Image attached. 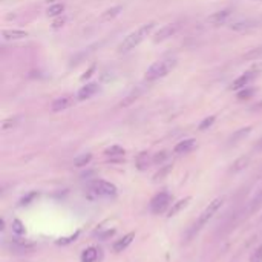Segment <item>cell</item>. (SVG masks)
I'll list each match as a JSON object with an SVG mask.
<instances>
[{
	"mask_svg": "<svg viewBox=\"0 0 262 262\" xmlns=\"http://www.w3.org/2000/svg\"><path fill=\"white\" fill-rule=\"evenodd\" d=\"M5 230V218L0 219V232H3Z\"/></svg>",
	"mask_w": 262,
	"mask_h": 262,
	"instance_id": "36",
	"label": "cell"
},
{
	"mask_svg": "<svg viewBox=\"0 0 262 262\" xmlns=\"http://www.w3.org/2000/svg\"><path fill=\"white\" fill-rule=\"evenodd\" d=\"M252 132V128L248 126V128H242L239 129L238 132H235L232 136H230V140H229V144H238L239 141H242L245 136H248V133Z\"/></svg>",
	"mask_w": 262,
	"mask_h": 262,
	"instance_id": "17",
	"label": "cell"
},
{
	"mask_svg": "<svg viewBox=\"0 0 262 262\" xmlns=\"http://www.w3.org/2000/svg\"><path fill=\"white\" fill-rule=\"evenodd\" d=\"M252 95H253V91H242V92L238 94V98L244 100V98H248V97H252Z\"/></svg>",
	"mask_w": 262,
	"mask_h": 262,
	"instance_id": "32",
	"label": "cell"
},
{
	"mask_svg": "<svg viewBox=\"0 0 262 262\" xmlns=\"http://www.w3.org/2000/svg\"><path fill=\"white\" fill-rule=\"evenodd\" d=\"M255 151H258V152H262V138L255 144Z\"/></svg>",
	"mask_w": 262,
	"mask_h": 262,
	"instance_id": "35",
	"label": "cell"
},
{
	"mask_svg": "<svg viewBox=\"0 0 262 262\" xmlns=\"http://www.w3.org/2000/svg\"><path fill=\"white\" fill-rule=\"evenodd\" d=\"M213 121H215V117H209V118H206L201 124H199V129L201 131H204V129H207V128H210L211 124H213Z\"/></svg>",
	"mask_w": 262,
	"mask_h": 262,
	"instance_id": "29",
	"label": "cell"
},
{
	"mask_svg": "<svg viewBox=\"0 0 262 262\" xmlns=\"http://www.w3.org/2000/svg\"><path fill=\"white\" fill-rule=\"evenodd\" d=\"M192 201V196H185V198H183V199H180V201H177V203H173L172 204V207L169 209V218H172V216H177L181 210H184L187 206H189V203Z\"/></svg>",
	"mask_w": 262,
	"mask_h": 262,
	"instance_id": "13",
	"label": "cell"
},
{
	"mask_svg": "<svg viewBox=\"0 0 262 262\" xmlns=\"http://www.w3.org/2000/svg\"><path fill=\"white\" fill-rule=\"evenodd\" d=\"M2 37L5 40H23L28 37L26 31H22V29H3L2 31Z\"/></svg>",
	"mask_w": 262,
	"mask_h": 262,
	"instance_id": "14",
	"label": "cell"
},
{
	"mask_svg": "<svg viewBox=\"0 0 262 262\" xmlns=\"http://www.w3.org/2000/svg\"><path fill=\"white\" fill-rule=\"evenodd\" d=\"M98 248L95 247H87L86 250H83L81 253V262H97L98 261Z\"/></svg>",
	"mask_w": 262,
	"mask_h": 262,
	"instance_id": "16",
	"label": "cell"
},
{
	"mask_svg": "<svg viewBox=\"0 0 262 262\" xmlns=\"http://www.w3.org/2000/svg\"><path fill=\"white\" fill-rule=\"evenodd\" d=\"M172 203V196L167 192H159L158 195H155L151 201V210L155 215H161L170 207Z\"/></svg>",
	"mask_w": 262,
	"mask_h": 262,
	"instance_id": "4",
	"label": "cell"
},
{
	"mask_svg": "<svg viewBox=\"0 0 262 262\" xmlns=\"http://www.w3.org/2000/svg\"><path fill=\"white\" fill-rule=\"evenodd\" d=\"M12 232H14L17 236H22V235H25V232H26V229H25L23 222H22L20 219H14V221H12Z\"/></svg>",
	"mask_w": 262,
	"mask_h": 262,
	"instance_id": "24",
	"label": "cell"
},
{
	"mask_svg": "<svg viewBox=\"0 0 262 262\" xmlns=\"http://www.w3.org/2000/svg\"><path fill=\"white\" fill-rule=\"evenodd\" d=\"M261 219H262V218H261Z\"/></svg>",
	"mask_w": 262,
	"mask_h": 262,
	"instance_id": "38",
	"label": "cell"
},
{
	"mask_svg": "<svg viewBox=\"0 0 262 262\" xmlns=\"http://www.w3.org/2000/svg\"><path fill=\"white\" fill-rule=\"evenodd\" d=\"M232 14H233L232 9H222V11L213 12V14L207 17V23L215 25V26H218V25H224L232 17Z\"/></svg>",
	"mask_w": 262,
	"mask_h": 262,
	"instance_id": "8",
	"label": "cell"
},
{
	"mask_svg": "<svg viewBox=\"0 0 262 262\" xmlns=\"http://www.w3.org/2000/svg\"><path fill=\"white\" fill-rule=\"evenodd\" d=\"M74 103V98L71 95H63V97H58L55 98L52 105H51V110L52 112H61V110H66L68 107H71Z\"/></svg>",
	"mask_w": 262,
	"mask_h": 262,
	"instance_id": "9",
	"label": "cell"
},
{
	"mask_svg": "<svg viewBox=\"0 0 262 262\" xmlns=\"http://www.w3.org/2000/svg\"><path fill=\"white\" fill-rule=\"evenodd\" d=\"M177 66V58H164V60H159L157 63H154L151 68L147 69L146 72V80L147 81H155L158 79H163L166 77L167 74Z\"/></svg>",
	"mask_w": 262,
	"mask_h": 262,
	"instance_id": "2",
	"label": "cell"
},
{
	"mask_svg": "<svg viewBox=\"0 0 262 262\" xmlns=\"http://www.w3.org/2000/svg\"><path fill=\"white\" fill-rule=\"evenodd\" d=\"M97 92H98V84L97 83H87L79 91L77 100L79 102H84V100H89L91 97H94Z\"/></svg>",
	"mask_w": 262,
	"mask_h": 262,
	"instance_id": "10",
	"label": "cell"
},
{
	"mask_svg": "<svg viewBox=\"0 0 262 262\" xmlns=\"http://www.w3.org/2000/svg\"><path fill=\"white\" fill-rule=\"evenodd\" d=\"M92 192L98 196H115L118 189L115 184L105 181V180H98V181H94L92 184Z\"/></svg>",
	"mask_w": 262,
	"mask_h": 262,
	"instance_id": "5",
	"label": "cell"
},
{
	"mask_svg": "<svg viewBox=\"0 0 262 262\" xmlns=\"http://www.w3.org/2000/svg\"><path fill=\"white\" fill-rule=\"evenodd\" d=\"M255 26V22L253 20H244V22H236L232 25V29L233 31H244L248 28H253Z\"/></svg>",
	"mask_w": 262,
	"mask_h": 262,
	"instance_id": "21",
	"label": "cell"
},
{
	"mask_svg": "<svg viewBox=\"0 0 262 262\" xmlns=\"http://www.w3.org/2000/svg\"><path fill=\"white\" fill-rule=\"evenodd\" d=\"M167 157H169L167 152H159V154H157V155L152 158V163H154V164H163L164 161L167 159Z\"/></svg>",
	"mask_w": 262,
	"mask_h": 262,
	"instance_id": "28",
	"label": "cell"
},
{
	"mask_svg": "<svg viewBox=\"0 0 262 262\" xmlns=\"http://www.w3.org/2000/svg\"><path fill=\"white\" fill-rule=\"evenodd\" d=\"M65 22H66L65 19H58V20H55V22L52 23V28H55V29H57V28H61V26H63V25H65Z\"/></svg>",
	"mask_w": 262,
	"mask_h": 262,
	"instance_id": "33",
	"label": "cell"
},
{
	"mask_svg": "<svg viewBox=\"0 0 262 262\" xmlns=\"http://www.w3.org/2000/svg\"><path fill=\"white\" fill-rule=\"evenodd\" d=\"M195 147H196V141H195L193 138H189V140L180 141L177 146H175L173 152L177 154V155H184V154H189V152H192Z\"/></svg>",
	"mask_w": 262,
	"mask_h": 262,
	"instance_id": "11",
	"label": "cell"
},
{
	"mask_svg": "<svg viewBox=\"0 0 262 262\" xmlns=\"http://www.w3.org/2000/svg\"><path fill=\"white\" fill-rule=\"evenodd\" d=\"M35 196H37V193H35V192H31L29 195H26V196H25V198L22 199L20 204H22V206H26V204H29Z\"/></svg>",
	"mask_w": 262,
	"mask_h": 262,
	"instance_id": "30",
	"label": "cell"
},
{
	"mask_svg": "<svg viewBox=\"0 0 262 262\" xmlns=\"http://www.w3.org/2000/svg\"><path fill=\"white\" fill-rule=\"evenodd\" d=\"M180 28H181V25L180 23H169V25H166V26H163V28H159V31L155 34V37H154V40L158 43V42H164V40H167V39H170V37H173L175 34H177L178 31H180Z\"/></svg>",
	"mask_w": 262,
	"mask_h": 262,
	"instance_id": "7",
	"label": "cell"
},
{
	"mask_svg": "<svg viewBox=\"0 0 262 262\" xmlns=\"http://www.w3.org/2000/svg\"><path fill=\"white\" fill-rule=\"evenodd\" d=\"M258 71H255V69H252V71H247V72H244L242 76H239L238 79H236L233 83H232V89L233 91H239V89H245V87L250 84L255 79H256V76H258Z\"/></svg>",
	"mask_w": 262,
	"mask_h": 262,
	"instance_id": "6",
	"label": "cell"
},
{
	"mask_svg": "<svg viewBox=\"0 0 262 262\" xmlns=\"http://www.w3.org/2000/svg\"><path fill=\"white\" fill-rule=\"evenodd\" d=\"M135 239V233L133 232H131V233H128V235H124L121 239H118V241H115L114 242V245H112V248H114L115 252H123V250H126V248L132 244V241Z\"/></svg>",
	"mask_w": 262,
	"mask_h": 262,
	"instance_id": "12",
	"label": "cell"
},
{
	"mask_svg": "<svg viewBox=\"0 0 262 262\" xmlns=\"http://www.w3.org/2000/svg\"><path fill=\"white\" fill-rule=\"evenodd\" d=\"M135 163H136L138 170H146L149 167V164H151V157L147 155V152H141L138 157H136Z\"/></svg>",
	"mask_w": 262,
	"mask_h": 262,
	"instance_id": "18",
	"label": "cell"
},
{
	"mask_svg": "<svg viewBox=\"0 0 262 262\" xmlns=\"http://www.w3.org/2000/svg\"><path fill=\"white\" fill-rule=\"evenodd\" d=\"M80 235V232H76V235H72V236H69V238H65V239H61V241H58L57 244H60V245H66V244H69V242H72V241H76V238Z\"/></svg>",
	"mask_w": 262,
	"mask_h": 262,
	"instance_id": "31",
	"label": "cell"
},
{
	"mask_svg": "<svg viewBox=\"0 0 262 262\" xmlns=\"http://www.w3.org/2000/svg\"><path fill=\"white\" fill-rule=\"evenodd\" d=\"M256 2H262V0H256Z\"/></svg>",
	"mask_w": 262,
	"mask_h": 262,
	"instance_id": "37",
	"label": "cell"
},
{
	"mask_svg": "<svg viewBox=\"0 0 262 262\" xmlns=\"http://www.w3.org/2000/svg\"><path fill=\"white\" fill-rule=\"evenodd\" d=\"M154 28H155V22H149V23L141 25L140 28H136V29L132 31L129 35L124 37L123 42H121L120 46H118V51H120V52H128V51H131V49L136 48V46H138V45L146 39L149 34L154 31Z\"/></svg>",
	"mask_w": 262,
	"mask_h": 262,
	"instance_id": "1",
	"label": "cell"
},
{
	"mask_svg": "<svg viewBox=\"0 0 262 262\" xmlns=\"http://www.w3.org/2000/svg\"><path fill=\"white\" fill-rule=\"evenodd\" d=\"M63 11H65V5L63 3H54V5H51L48 8L46 14H48V17H57V16L63 14Z\"/></svg>",
	"mask_w": 262,
	"mask_h": 262,
	"instance_id": "19",
	"label": "cell"
},
{
	"mask_svg": "<svg viewBox=\"0 0 262 262\" xmlns=\"http://www.w3.org/2000/svg\"><path fill=\"white\" fill-rule=\"evenodd\" d=\"M120 11H121V6H115V8H110L107 9L105 14H103V19L105 20H109V19H114L120 14Z\"/></svg>",
	"mask_w": 262,
	"mask_h": 262,
	"instance_id": "26",
	"label": "cell"
},
{
	"mask_svg": "<svg viewBox=\"0 0 262 262\" xmlns=\"http://www.w3.org/2000/svg\"><path fill=\"white\" fill-rule=\"evenodd\" d=\"M224 203H226V196H218L211 203H209V206L203 210V213L198 216L195 226H193V232L196 233V232L201 230L203 227H206L207 224H209V221L213 218L216 215V211L222 207Z\"/></svg>",
	"mask_w": 262,
	"mask_h": 262,
	"instance_id": "3",
	"label": "cell"
},
{
	"mask_svg": "<svg viewBox=\"0 0 262 262\" xmlns=\"http://www.w3.org/2000/svg\"><path fill=\"white\" fill-rule=\"evenodd\" d=\"M250 262H262V244L258 245L253 250V253L250 256Z\"/></svg>",
	"mask_w": 262,
	"mask_h": 262,
	"instance_id": "27",
	"label": "cell"
},
{
	"mask_svg": "<svg viewBox=\"0 0 262 262\" xmlns=\"http://www.w3.org/2000/svg\"><path fill=\"white\" fill-rule=\"evenodd\" d=\"M140 94H141V91H140V89H136V91H133V92H132L131 95H128V97H126V100H123V102L120 103V106H129L131 103H133V102H135V100L140 97Z\"/></svg>",
	"mask_w": 262,
	"mask_h": 262,
	"instance_id": "25",
	"label": "cell"
},
{
	"mask_svg": "<svg viewBox=\"0 0 262 262\" xmlns=\"http://www.w3.org/2000/svg\"><path fill=\"white\" fill-rule=\"evenodd\" d=\"M248 164H250V157H247V155L239 157L238 159H235V163L230 167V172L232 173H239V172L245 170L248 167Z\"/></svg>",
	"mask_w": 262,
	"mask_h": 262,
	"instance_id": "15",
	"label": "cell"
},
{
	"mask_svg": "<svg viewBox=\"0 0 262 262\" xmlns=\"http://www.w3.org/2000/svg\"><path fill=\"white\" fill-rule=\"evenodd\" d=\"M105 154L110 158H120L124 155V149L121 146H110L109 149H106Z\"/></svg>",
	"mask_w": 262,
	"mask_h": 262,
	"instance_id": "20",
	"label": "cell"
},
{
	"mask_svg": "<svg viewBox=\"0 0 262 262\" xmlns=\"http://www.w3.org/2000/svg\"><path fill=\"white\" fill-rule=\"evenodd\" d=\"M262 54V48H259V51H258V49H256V51H252V52H248L245 57L247 58H252V57H255V55H261Z\"/></svg>",
	"mask_w": 262,
	"mask_h": 262,
	"instance_id": "34",
	"label": "cell"
},
{
	"mask_svg": "<svg viewBox=\"0 0 262 262\" xmlns=\"http://www.w3.org/2000/svg\"><path fill=\"white\" fill-rule=\"evenodd\" d=\"M92 159V154H84V155H80L77 157L76 159H74V166L76 167H83L86 164H89Z\"/></svg>",
	"mask_w": 262,
	"mask_h": 262,
	"instance_id": "22",
	"label": "cell"
},
{
	"mask_svg": "<svg viewBox=\"0 0 262 262\" xmlns=\"http://www.w3.org/2000/svg\"><path fill=\"white\" fill-rule=\"evenodd\" d=\"M19 121H20V117H12V118L5 120V121L2 123V131L6 132V131H9V129H12V128H16L17 124H19Z\"/></svg>",
	"mask_w": 262,
	"mask_h": 262,
	"instance_id": "23",
	"label": "cell"
}]
</instances>
